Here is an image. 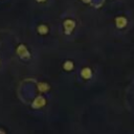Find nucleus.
Here are the masks:
<instances>
[{
	"mask_svg": "<svg viewBox=\"0 0 134 134\" xmlns=\"http://www.w3.org/2000/svg\"><path fill=\"white\" fill-rule=\"evenodd\" d=\"M37 1H39V2H41V1H45V0H37Z\"/></svg>",
	"mask_w": 134,
	"mask_h": 134,
	"instance_id": "6",
	"label": "nucleus"
},
{
	"mask_svg": "<svg viewBox=\"0 0 134 134\" xmlns=\"http://www.w3.org/2000/svg\"><path fill=\"white\" fill-rule=\"evenodd\" d=\"M65 27L67 28L68 27V29L66 30L67 32H70V30L73 28V26H74V23H73V21H71V20H67V21H65Z\"/></svg>",
	"mask_w": 134,
	"mask_h": 134,
	"instance_id": "3",
	"label": "nucleus"
},
{
	"mask_svg": "<svg viewBox=\"0 0 134 134\" xmlns=\"http://www.w3.org/2000/svg\"><path fill=\"white\" fill-rule=\"evenodd\" d=\"M17 52H18V54H19L21 58H25V57H28V55H29V54H28V51L26 50V48H25L24 45H20V46L18 47V49H17Z\"/></svg>",
	"mask_w": 134,
	"mask_h": 134,
	"instance_id": "1",
	"label": "nucleus"
},
{
	"mask_svg": "<svg viewBox=\"0 0 134 134\" xmlns=\"http://www.w3.org/2000/svg\"><path fill=\"white\" fill-rule=\"evenodd\" d=\"M82 74H83L84 77H90V75H91V71H90V69L85 68L84 70H82Z\"/></svg>",
	"mask_w": 134,
	"mask_h": 134,
	"instance_id": "4",
	"label": "nucleus"
},
{
	"mask_svg": "<svg viewBox=\"0 0 134 134\" xmlns=\"http://www.w3.org/2000/svg\"><path fill=\"white\" fill-rule=\"evenodd\" d=\"M38 30H39L40 32H42V34H46V32H47V27L44 26V25H41V26H39Z\"/></svg>",
	"mask_w": 134,
	"mask_h": 134,
	"instance_id": "5",
	"label": "nucleus"
},
{
	"mask_svg": "<svg viewBox=\"0 0 134 134\" xmlns=\"http://www.w3.org/2000/svg\"><path fill=\"white\" fill-rule=\"evenodd\" d=\"M116 24H117L118 27H124L127 24V20L124 17H119V18L116 19Z\"/></svg>",
	"mask_w": 134,
	"mask_h": 134,
	"instance_id": "2",
	"label": "nucleus"
},
{
	"mask_svg": "<svg viewBox=\"0 0 134 134\" xmlns=\"http://www.w3.org/2000/svg\"><path fill=\"white\" fill-rule=\"evenodd\" d=\"M0 134H4V133H3V132H2L1 130H0Z\"/></svg>",
	"mask_w": 134,
	"mask_h": 134,
	"instance_id": "7",
	"label": "nucleus"
}]
</instances>
